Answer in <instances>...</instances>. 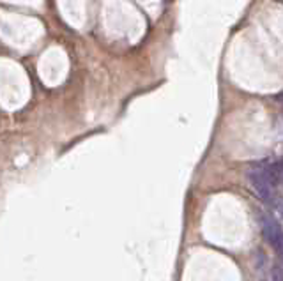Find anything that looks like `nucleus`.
<instances>
[{
    "mask_svg": "<svg viewBox=\"0 0 283 281\" xmlns=\"http://www.w3.org/2000/svg\"><path fill=\"white\" fill-rule=\"evenodd\" d=\"M276 166H278V172H279V184H283V161L276 163Z\"/></svg>",
    "mask_w": 283,
    "mask_h": 281,
    "instance_id": "4",
    "label": "nucleus"
},
{
    "mask_svg": "<svg viewBox=\"0 0 283 281\" xmlns=\"http://www.w3.org/2000/svg\"><path fill=\"white\" fill-rule=\"evenodd\" d=\"M271 281H283V269L281 267H274V269H272Z\"/></svg>",
    "mask_w": 283,
    "mask_h": 281,
    "instance_id": "3",
    "label": "nucleus"
},
{
    "mask_svg": "<svg viewBox=\"0 0 283 281\" xmlns=\"http://www.w3.org/2000/svg\"><path fill=\"white\" fill-rule=\"evenodd\" d=\"M260 228L264 234L265 241L274 248L276 253L281 255L283 253V228L281 225L276 221V218L269 213H260Z\"/></svg>",
    "mask_w": 283,
    "mask_h": 281,
    "instance_id": "2",
    "label": "nucleus"
},
{
    "mask_svg": "<svg viewBox=\"0 0 283 281\" xmlns=\"http://www.w3.org/2000/svg\"><path fill=\"white\" fill-rule=\"evenodd\" d=\"M281 256H283V253H281Z\"/></svg>",
    "mask_w": 283,
    "mask_h": 281,
    "instance_id": "5",
    "label": "nucleus"
},
{
    "mask_svg": "<svg viewBox=\"0 0 283 281\" xmlns=\"http://www.w3.org/2000/svg\"><path fill=\"white\" fill-rule=\"evenodd\" d=\"M246 177H248V184H250L251 191L257 195V198L272 205L274 200L278 198V195H276V191L269 186L267 180H265L262 166H251V168H248Z\"/></svg>",
    "mask_w": 283,
    "mask_h": 281,
    "instance_id": "1",
    "label": "nucleus"
}]
</instances>
